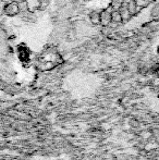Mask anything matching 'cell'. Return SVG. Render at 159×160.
<instances>
[{
	"label": "cell",
	"instance_id": "obj_1",
	"mask_svg": "<svg viewBox=\"0 0 159 160\" xmlns=\"http://www.w3.org/2000/svg\"><path fill=\"white\" fill-rule=\"evenodd\" d=\"M3 13L9 15V17H15V15H17L20 13L19 3H15V2H12V1H11L10 3H6Z\"/></svg>",
	"mask_w": 159,
	"mask_h": 160
},
{
	"label": "cell",
	"instance_id": "obj_2",
	"mask_svg": "<svg viewBox=\"0 0 159 160\" xmlns=\"http://www.w3.org/2000/svg\"><path fill=\"white\" fill-rule=\"evenodd\" d=\"M100 14V24L104 26H108L111 23V12L106 9V10H102V12H99Z\"/></svg>",
	"mask_w": 159,
	"mask_h": 160
},
{
	"label": "cell",
	"instance_id": "obj_3",
	"mask_svg": "<svg viewBox=\"0 0 159 160\" xmlns=\"http://www.w3.org/2000/svg\"><path fill=\"white\" fill-rule=\"evenodd\" d=\"M89 21L94 25H98L100 24V14L97 11H93V12L89 13Z\"/></svg>",
	"mask_w": 159,
	"mask_h": 160
},
{
	"label": "cell",
	"instance_id": "obj_4",
	"mask_svg": "<svg viewBox=\"0 0 159 160\" xmlns=\"http://www.w3.org/2000/svg\"><path fill=\"white\" fill-rule=\"evenodd\" d=\"M119 13L121 15V19H122V22H127L130 20V18H131V14L129 13V11H127V7H121L120 10H119Z\"/></svg>",
	"mask_w": 159,
	"mask_h": 160
},
{
	"label": "cell",
	"instance_id": "obj_5",
	"mask_svg": "<svg viewBox=\"0 0 159 160\" xmlns=\"http://www.w3.org/2000/svg\"><path fill=\"white\" fill-rule=\"evenodd\" d=\"M127 11H129V13L131 15L135 14V13L137 12V2L134 1V0L130 1L129 3H127Z\"/></svg>",
	"mask_w": 159,
	"mask_h": 160
},
{
	"label": "cell",
	"instance_id": "obj_6",
	"mask_svg": "<svg viewBox=\"0 0 159 160\" xmlns=\"http://www.w3.org/2000/svg\"><path fill=\"white\" fill-rule=\"evenodd\" d=\"M111 22L117 23V24H119L122 22V19H121L119 11H112V12H111Z\"/></svg>",
	"mask_w": 159,
	"mask_h": 160
},
{
	"label": "cell",
	"instance_id": "obj_7",
	"mask_svg": "<svg viewBox=\"0 0 159 160\" xmlns=\"http://www.w3.org/2000/svg\"><path fill=\"white\" fill-rule=\"evenodd\" d=\"M122 6H123L122 0H111L110 7L111 9H113V11H119Z\"/></svg>",
	"mask_w": 159,
	"mask_h": 160
},
{
	"label": "cell",
	"instance_id": "obj_8",
	"mask_svg": "<svg viewBox=\"0 0 159 160\" xmlns=\"http://www.w3.org/2000/svg\"><path fill=\"white\" fill-rule=\"evenodd\" d=\"M71 0H57V3L59 4L60 7H64L67 6L68 3H70Z\"/></svg>",
	"mask_w": 159,
	"mask_h": 160
},
{
	"label": "cell",
	"instance_id": "obj_9",
	"mask_svg": "<svg viewBox=\"0 0 159 160\" xmlns=\"http://www.w3.org/2000/svg\"><path fill=\"white\" fill-rule=\"evenodd\" d=\"M4 6H6V3H3V2H1V1H0V14H1V13H3Z\"/></svg>",
	"mask_w": 159,
	"mask_h": 160
},
{
	"label": "cell",
	"instance_id": "obj_10",
	"mask_svg": "<svg viewBox=\"0 0 159 160\" xmlns=\"http://www.w3.org/2000/svg\"><path fill=\"white\" fill-rule=\"evenodd\" d=\"M23 1H25V0H12V2H15V3H21Z\"/></svg>",
	"mask_w": 159,
	"mask_h": 160
}]
</instances>
